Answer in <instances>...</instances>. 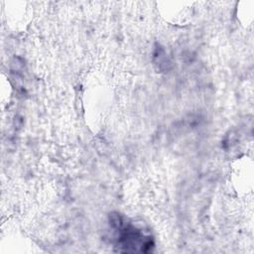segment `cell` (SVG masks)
<instances>
[{
	"mask_svg": "<svg viewBox=\"0 0 254 254\" xmlns=\"http://www.w3.org/2000/svg\"><path fill=\"white\" fill-rule=\"evenodd\" d=\"M113 227L119 231L117 248L120 252H148L153 247V241L131 224H125L120 215H113Z\"/></svg>",
	"mask_w": 254,
	"mask_h": 254,
	"instance_id": "obj_1",
	"label": "cell"
}]
</instances>
